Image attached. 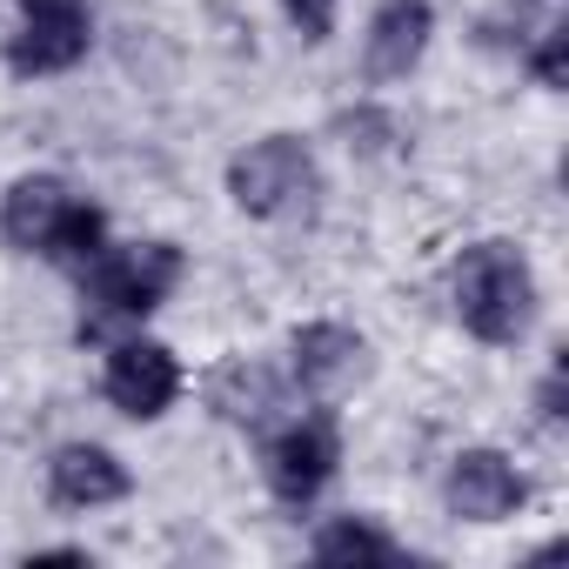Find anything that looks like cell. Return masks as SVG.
I'll return each mask as SVG.
<instances>
[{
  "instance_id": "obj_1",
  "label": "cell",
  "mask_w": 569,
  "mask_h": 569,
  "mask_svg": "<svg viewBox=\"0 0 569 569\" xmlns=\"http://www.w3.org/2000/svg\"><path fill=\"white\" fill-rule=\"evenodd\" d=\"M456 316L476 342H516L536 316V274L509 241H476L456 261Z\"/></svg>"
},
{
  "instance_id": "obj_2",
  "label": "cell",
  "mask_w": 569,
  "mask_h": 569,
  "mask_svg": "<svg viewBox=\"0 0 569 569\" xmlns=\"http://www.w3.org/2000/svg\"><path fill=\"white\" fill-rule=\"evenodd\" d=\"M316 188H322L316 154H309L296 134H268V141H254L248 154L228 161V194H234V208L254 214V221L309 214V208H316Z\"/></svg>"
},
{
  "instance_id": "obj_3",
  "label": "cell",
  "mask_w": 569,
  "mask_h": 569,
  "mask_svg": "<svg viewBox=\"0 0 569 569\" xmlns=\"http://www.w3.org/2000/svg\"><path fill=\"white\" fill-rule=\"evenodd\" d=\"M88 302H94V322H141L168 302V289L181 281V254L168 241H148V248H121V254H94L88 261Z\"/></svg>"
},
{
  "instance_id": "obj_4",
  "label": "cell",
  "mask_w": 569,
  "mask_h": 569,
  "mask_svg": "<svg viewBox=\"0 0 569 569\" xmlns=\"http://www.w3.org/2000/svg\"><path fill=\"white\" fill-rule=\"evenodd\" d=\"M94 21L81 0H21V34L8 41L14 74H61L88 54Z\"/></svg>"
},
{
  "instance_id": "obj_5",
  "label": "cell",
  "mask_w": 569,
  "mask_h": 569,
  "mask_svg": "<svg viewBox=\"0 0 569 569\" xmlns=\"http://www.w3.org/2000/svg\"><path fill=\"white\" fill-rule=\"evenodd\" d=\"M336 429L329 422H296L289 436L268 442V489L281 502H316L336 476Z\"/></svg>"
},
{
  "instance_id": "obj_6",
  "label": "cell",
  "mask_w": 569,
  "mask_h": 569,
  "mask_svg": "<svg viewBox=\"0 0 569 569\" xmlns=\"http://www.w3.org/2000/svg\"><path fill=\"white\" fill-rule=\"evenodd\" d=\"M174 389H181V369H174V356H168L161 342H121V349L108 356V402H114L121 416L154 422V416L174 402Z\"/></svg>"
},
{
  "instance_id": "obj_7",
  "label": "cell",
  "mask_w": 569,
  "mask_h": 569,
  "mask_svg": "<svg viewBox=\"0 0 569 569\" xmlns=\"http://www.w3.org/2000/svg\"><path fill=\"white\" fill-rule=\"evenodd\" d=\"M522 496H529V482L496 449H462L456 469H449V509L469 516V522H502V516L522 509Z\"/></svg>"
},
{
  "instance_id": "obj_8",
  "label": "cell",
  "mask_w": 569,
  "mask_h": 569,
  "mask_svg": "<svg viewBox=\"0 0 569 569\" xmlns=\"http://www.w3.org/2000/svg\"><path fill=\"white\" fill-rule=\"evenodd\" d=\"M369 369V342L342 322H309L296 329V376L309 396H342L349 382H362Z\"/></svg>"
},
{
  "instance_id": "obj_9",
  "label": "cell",
  "mask_w": 569,
  "mask_h": 569,
  "mask_svg": "<svg viewBox=\"0 0 569 569\" xmlns=\"http://www.w3.org/2000/svg\"><path fill=\"white\" fill-rule=\"evenodd\" d=\"M48 489H54L61 509H101V502H121L128 496V469L101 442H68L48 462Z\"/></svg>"
},
{
  "instance_id": "obj_10",
  "label": "cell",
  "mask_w": 569,
  "mask_h": 569,
  "mask_svg": "<svg viewBox=\"0 0 569 569\" xmlns=\"http://www.w3.org/2000/svg\"><path fill=\"white\" fill-rule=\"evenodd\" d=\"M429 28H436L429 0H382L376 21H369V74H376V81H402V74L422 61Z\"/></svg>"
},
{
  "instance_id": "obj_11",
  "label": "cell",
  "mask_w": 569,
  "mask_h": 569,
  "mask_svg": "<svg viewBox=\"0 0 569 569\" xmlns=\"http://www.w3.org/2000/svg\"><path fill=\"white\" fill-rule=\"evenodd\" d=\"M68 208H74V194L54 174H21L8 188V208H0V234H8L14 248H48Z\"/></svg>"
},
{
  "instance_id": "obj_12",
  "label": "cell",
  "mask_w": 569,
  "mask_h": 569,
  "mask_svg": "<svg viewBox=\"0 0 569 569\" xmlns=\"http://www.w3.org/2000/svg\"><path fill=\"white\" fill-rule=\"evenodd\" d=\"M208 396H214V409H221L228 422H261V416L274 409V376H268L261 362H228Z\"/></svg>"
},
{
  "instance_id": "obj_13",
  "label": "cell",
  "mask_w": 569,
  "mask_h": 569,
  "mask_svg": "<svg viewBox=\"0 0 569 569\" xmlns=\"http://www.w3.org/2000/svg\"><path fill=\"white\" fill-rule=\"evenodd\" d=\"M101 241H108V221H101V208L74 201V208L61 214V228H54V241H48L41 254H54V261H68V268H88V261L101 254Z\"/></svg>"
},
{
  "instance_id": "obj_14",
  "label": "cell",
  "mask_w": 569,
  "mask_h": 569,
  "mask_svg": "<svg viewBox=\"0 0 569 569\" xmlns=\"http://www.w3.org/2000/svg\"><path fill=\"white\" fill-rule=\"evenodd\" d=\"M316 556L322 562H396V542L369 522H329L316 536Z\"/></svg>"
},
{
  "instance_id": "obj_15",
  "label": "cell",
  "mask_w": 569,
  "mask_h": 569,
  "mask_svg": "<svg viewBox=\"0 0 569 569\" xmlns=\"http://www.w3.org/2000/svg\"><path fill=\"white\" fill-rule=\"evenodd\" d=\"M281 8H289V21H296L302 41H329V28H336V0H281Z\"/></svg>"
},
{
  "instance_id": "obj_16",
  "label": "cell",
  "mask_w": 569,
  "mask_h": 569,
  "mask_svg": "<svg viewBox=\"0 0 569 569\" xmlns=\"http://www.w3.org/2000/svg\"><path fill=\"white\" fill-rule=\"evenodd\" d=\"M536 81H542V88H562V34L542 41V54H536Z\"/></svg>"
}]
</instances>
